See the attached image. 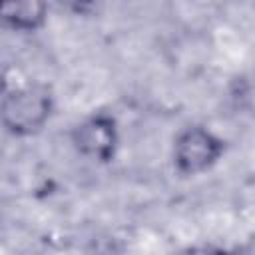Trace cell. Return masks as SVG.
<instances>
[{
  "label": "cell",
  "instance_id": "6da1fadb",
  "mask_svg": "<svg viewBox=\"0 0 255 255\" xmlns=\"http://www.w3.org/2000/svg\"><path fill=\"white\" fill-rule=\"evenodd\" d=\"M56 96L46 82H26L2 96V126L12 137H32L52 120Z\"/></svg>",
  "mask_w": 255,
  "mask_h": 255
},
{
  "label": "cell",
  "instance_id": "7a4b0ae2",
  "mask_svg": "<svg viewBox=\"0 0 255 255\" xmlns=\"http://www.w3.org/2000/svg\"><path fill=\"white\" fill-rule=\"evenodd\" d=\"M227 153V141L203 124L181 128L171 143V165L179 177H199L211 171Z\"/></svg>",
  "mask_w": 255,
  "mask_h": 255
},
{
  "label": "cell",
  "instance_id": "3957f363",
  "mask_svg": "<svg viewBox=\"0 0 255 255\" xmlns=\"http://www.w3.org/2000/svg\"><path fill=\"white\" fill-rule=\"evenodd\" d=\"M70 143L78 155L100 165L116 159L122 145V131L118 118L112 112L98 110L84 116L70 129Z\"/></svg>",
  "mask_w": 255,
  "mask_h": 255
},
{
  "label": "cell",
  "instance_id": "277c9868",
  "mask_svg": "<svg viewBox=\"0 0 255 255\" xmlns=\"http://www.w3.org/2000/svg\"><path fill=\"white\" fill-rule=\"evenodd\" d=\"M48 0H0L2 24L20 34H34L48 22Z\"/></svg>",
  "mask_w": 255,
  "mask_h": 255
},
{
  "label": "cell",
  "instance_id": "5b68a950",
  "mask_svg": "<svg viewBox=\"0 0 255 255\" xmlns=\"http://www.w3.org/2000/svg\"><path fill=\"white\" fill-rule=\"evenodd\" d=\"M74 2H76L78 6H90V4L94 2V0H74Z\"/></svg>",
  "mask_w": 255,
  "mask_h": 255
}]
</instances>
